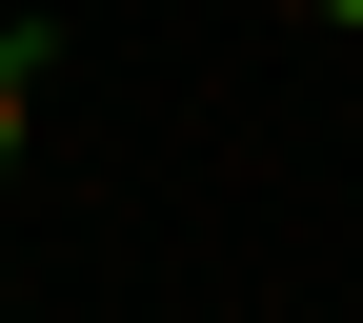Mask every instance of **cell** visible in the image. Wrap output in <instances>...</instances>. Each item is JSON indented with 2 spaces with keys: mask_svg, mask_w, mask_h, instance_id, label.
<instances>
[{
  "mask_svg": "<svg viewBox=\"0 0 363 323\" xmlns=\"http://www.w3.org/2000/svg\"><path fill=\"white\" fill-rule=\"evenodd\" d=\"M40 81H61V21H21V40H0V182H21V142H40Z\"/></svg>",
  "mask_w": 363,
  "mask_h": 323,
  "instance_id": "cell-1",
  "label": "cell"
},
{
  "mask_svg": "<svg viewBox=\"0 0 363 323\" xmlns=\"http://www.w3.org/2000/svg\"><path fill=\"white\" fill-rule=\"evenodd\" d=\"M323 21H363V0H323Z\"/></svg>",
  "mask_w": 363,
  "mask_h": 323,
  "instance_id": "cell-2",
  "label": "cell"
},
{
  "mask_svg": "<svg viewBox=\"0 0 363 323\" xmlns=\"http://www.w3.org/2000/svg\"><path fill=\"white\" fill-rule=\"evenodd\" d=\"M0 323H21V283H0Z\"/></svg>",
  "mask_w": 363,
  "mask_h": 323,
  "instance_id": "cell-3",
  "label": "cell"
}]
</instances>
